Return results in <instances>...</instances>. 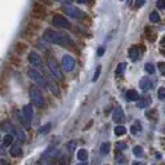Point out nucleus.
<instances>
[{"instance_id":"13","label":"nucleus","mask_w":165,"mask_h":165,"mask_svg":"<svg viewBox=\"0 0 165 165\" xmlns=\"http://www.w3.org/2000/svg\"><path fill=\"white\" fill-rule=\"evenodd\" d=\"M151 86H152V83H151V80L149 79V77H143V79H141V81H140V88L143 92L150 90Z\"/></svg>"},{"instance_id":"31","label":"nucleus","mask_w":165,"mask_h":165,"mask_svg":"<svg viewBox=\"0 0 165 165\" xmlns=\"http://www.w3.org/2000/svg\"><path fill=\"white\" fill-rule=\"evenodd\" d=\"M159 98H160L161 101L165 99V88H160V89H159Z\"/></svg>"},{"instance_id":"10","label":"nucleus","mask_w":165,"mask_h":165,"mask_svg":"<svg viewBox=\"0 0 165 165\" xmlns=\"http://www.w3.org/2000/svg\"><path fill=\"white\" fill-rule=\"evenodd\" d=\"M22 112H23V117L27 123H31V120L34 117V110L31 107V105H25L23 108H22Z\"/></svg>"},{"instance_id":"27","label":"nucleus","mask_w":165,"mask_h":165,"mask_svg":"<svg viewBox=\"0 0 165 165\" xmlns=\"http://www.w3.org/2000/svg\"><path fill=\"white\" fill-rule=\"evenodd\" d=\"M125 67H126V65H125L124 62L119 63V66H117V68H116V75L119 76V75L123 74V72H124V70H125Z\"/></svg>"},{"instance_id":"34","label":"nucleus","mask_w":165,"mask_h":165,"mask_svg":"<svg viewBox=\"0 0 165 165\" xmlns=\"http://www.w3.org/2000/svg\"><path fill=\"white\" fill-rule=\"evenodd\" d=\"M75 146H76V143H75V142H70V143H68V151L72 152V150L75 149Z\"/></svg>"},{"instance_id":"25","label":"nucleus","mask_w":165,"mask_h":165,"mask_svg":"<svg viewBox=\"0 0 165 165\" xmlns=\"http://www.w3.org/2000/svg\"><path fill=\"white\" fill-rule=\"evenodd\" d=\"M150 21L154 22V23L160 22V16H159V13H158V12H152V13L150 14Z\"/></svg>"},{"instance_id":"15","label":"nucleus","mask_w":165,"mask_h":165,"mask_svg":"<svg viewBox=\"0 0 165 165\" xmlns=\"http://www.w3.org/2000/svg\"><path fill=\"white\" fill-rule=\"evenodd\" d=\"M125 95H126V99L128 101H132V102L140 99V94H138V92L134 90V89H129Z\"/></svg>"},{"instance_id":"22","label":"nucleus","mask_w":165,"mask_h":165,"mask_svg":"<svg viewBox=\"0 0 165 165\" xmlns=\"http://www.w3.org/2000/svg\"><path fill=\"white\" fill-rule=\"evenodd\" d=\"M14 133L17 134V138H18V141H20L21 143L26 141V134H25V132H23L22 129H16Z\"/></svg>"},{"instance_id":"20","label":"nucleus","mask_w":165,"mask_h":165,"mask_svg":"<svg viewBox=\"0 0 165 165\" xmlns=\"http://www.w3.org/2000/svg\"><path fill=\"white\" fill-rule=\"evenodd\" d=\"M77 159H79L80 161H86V159H88V151L81 149L77 151Z\"/></svg>"},{"instance_id":"8","label":"nucleus","mask_w":165,"mask_h":165,"mask_svg":"<svg viewBox=\"0 0 165 165\" xmlns=\"http://www.w3.org/2000/svg\"><path fill=\"white\" fill-rule=\"evenodd\" d=\"M32 16L36 17V18H41V17L45 16V8L44 5H41L40 3H35L32 5V11H31Z\"/></svg>"},{"instance_id":"17","label":"nucleus","mask_w":165,"mask_h":165,"mask_svg":"<svg viewBox=\"0 0 165 165\" xmlns=\"http://www.w3.org/2000/svg\"><path fill=\"white\" fill-rule=\"evenodd\" d=\"M14 142V137L13 134H5L3 138V147H11Z\"/></svg>"},{"instance_id":"1","label":"nucleus","mask_w":165,"mask_h":165,"mask_svg":"<svg viewBox=\"0 0 165 165\" xmlns=\"http://www.w3.org/2000/svg\"><path fill=\"white\" fill-rule=\"evenodd\" d=\"M44 39L52 44H57V45H62V47H68L70 45V39H68L66 35H62V34H58L53 30H45L44 32Z\"/></svg>"},{"instance_id":"33","label":"nucleus","mask_w":165,"mask_h":165,"mask_svg":"<svg viewBox=\"0 0 165 165\" xmlns=\"http://www.w3.org/2000/svg\"><path fill=\"white\" fill-rule=\"evenodd\" d=\"M144 3H146V0H135V7L137 8H141Z\"/></svg>"},{"instance_id":"21","label":"nucleus","mask_w":165,"mask_h":165,"mask_svg":"<svg viewBox=\"0 0 165 165\" xmlns=\"http://www.w3.org/2000/svg\"><path fill=\"white\" fill-rule=\"evenodd\" d=\"M50 129H52V124L48 123V124H45V125H43V126L39 128V134H43V135H44V134H48Z\"/></svg>"},{"instance_id":"18","label":"nucleus","mask_w":165,"mask_h":165,"mask_svg":"<svg viewBox=\"0 0 165 165\" xmlns=\"http://www.w3.org/2000/svg\"><path fill=\"white\" fill-rule=\"evenodd\" d=\"M2 128H3L4 132H7L8 134H12V133H14V132H16V128H14V126L9 123V121H5V123H3Z\"/></svg>"},{"instance_id":"23","label":"nucleus","mask_w":165,"mask_h":165,"mask_svg":"<svg viewBox=\"0 0 165 165\" xmlns=\"http://www.w3.org/2000/svg\"><path fill=\"white\" fill-rule=\"evenodd\" d=\"M125 133H126V129H125V126H123V125H117V126L115 128V134H116L117 137L124 135Z\"/></svg>"},{"instance_id":"36","label":"nucleus","mask_w":165,"mask_h":165,"mask_svg":"<svg viewBox=\"0 0 165 165\" xmlns=\"http://www.w3.org/2000/svg\"><path fill=\"white\" fill-rule=\"evenodd\" d=\"M126 149V144L125 143H119V146H117V150L120 151V150H125Z\"/></svg>"},{"instance_id":"32","label":"nucleus","mask_w":165,"mask_h":165,"mask_svg":"<svg viewBox=\"0 0 165 165\" xmlns=\"http://www.w3.org/2000/svg\"><path fill=\"white\" fill-rule=\"evenodd\" d=\"M156 7H158L159 9H164V8H165V0H158Z\"/></svg>"},{"instance_id":"26","label":"nucleus","mask_w":165,"mask_h":165,"mask_svg":"<svg viewBox=\"0 0 165 165\" xmlns=\"http://www.w3.org/2000/svg\"><path fill=\"white\" fill-rule=\"evenodd\" d=\"M133 154H134V156H137V158H141L143 155V149L141 146H135L133 149Z\"/></svg>"},{"instance_id":"12","label":"nucleus","mask_w":165,"mask_h":165,"mask_svg":"<svg viewBox=\"0 0 165 165\" xmlns=\"http://www.w3.org/2000/svg\"><path fill=\"white\" fill-rule=\"evenodd\" d=\"M29 62L32 65V66H40L41 65V58L40 56L36 53V52H31V53L29 54Z\"/></svg>"},{"instance_id":"35","label":"nucleus","mask_w":165,"mask_h":165,"mask_svg":"<svg viewBox=\"0 0 165 165\" xmlns=\"http://www.w3.org/2000/svg\"><path fill=\"white\" fill-rule=\"evenodd\" d=\"M159 68H160V72L164 74V71H165V70H164V68H165V63H164V62H160V63H159Z\"/></svg>"},{"instance_id":"6","label":"nucleus","mask_w":165,"mask_h":165,"mask_svg":"<svg viewBox=\"0 0 165 165\" xmlns=\"http://www.w3.org/2000/svg\"><path fill=\"white\" fill-rule=\"evenodd\" d=\"M52 22H53V25L56 26V27H59V29H68L70 27V22L61 14H54Z\"/></svg>"},{"instance_id":"14","label":"nucleus","mask_w":165,"mask_h":165,"mask_svg":"<svg viewBox=\"0 0 165 165\" xmlns=\"http://www.w3.org/2000/svg\"><path fill=\"white\" fill-rule=\"evenodd\" d=\"M140 49H138V47H132L129 49V58L132 59V61H138L140 59Z\"/></svg>"},{"instance_id":"39","label":"nucleus","mask_w":165,"mask_h":165,"mask_svg":"<svg viewBox=\"0 0 165 165\" xmlns=\"http://www.w3.org/2000/svg\"><path fill=\"white\" fill-rule=\"evenodd\" d=\"M0 165H8L5 160H0Z\"/></svg>"},{"instance_id":"11","label":"nucleus","mask_w":165,"mask_h":165,"mask_svg":"<svg viewBox=\"0 0 165 165\" xmlns=\"http://www.w3.org/2000/svg\"><path fill=\"white\" fill-rule=\"evenodd\" d=\"M124 111L121 110L120 107H117V108H115L114 110V112H112V120L115 121V123H117V124H120V123H123L124 121Z\"/></svg>"},{"instance_id":"40","label":"nucleus","mask_w":165,"mask_h":165,"mask_svg":"<svg viewBox=\"0 0 165 165\" xmlns=\"http://www.w3.org/2000/svg\"><path fill=\"white\" fill-rule=\"evenodd\" d=\"M77 3H80V4H84V3H86V0H76Z\"/></svg>"},{"instance_id":"9","label":"nucleus","mask_w":165,"mask_h":165,"mask_svg":"<svg viewBox=\"0 0 165 165\" xmlns=\"http://www.w3.org/2000/svg\"><path fill=\"white\" fill-rule=\"evenodd\" d=\"M44 80H45V88H48L52 93H53L54 95H58L59 94V89H58V86H57V84L50 79L49 76H47V77H44Z\"/></svg>"},{"instance_id":"5","label":"nucleus","mask_w":165,"mask_h":165,"mask_svg":"<svg viewBox=\"0 0 165 165\" xmlns=\"http://www.w3.org/2000/svg\"><path fill=\"white\" fill-rule=\"evenodd\" d=\"M29 76L31 77V80H34L39 86H41V88H45L44 76H43L39 71H36L35 68H30V70H29Z\"/></svg>"},{"instance_id":"28","label":"nucleus","mask_w":165,"mask_h":165,"mask_svg":"<svg viewBox=\"0 0 165 165\" xmlns=\"http://www.w3.org/2000/svg\"><path fill=\"white\" fill-rule=\"evenodd\" d=\"M144 70L149 72V74H155V66H154L152 63H146Z\"/></svg>"},{"instance_id":"16","label":"nucleus","mask_w":165,"mask_h":165,"mask_svg":"<svg viewBox=\"0 0 165 165\" xmlns=\"http://www.w3.org/2000/svg\"><path fill=\"white\" fill-rule=\"evenodd\" d=\"M137 102H138V107H140V108H147V107H149V106L151 105V99H150V97L140 98Z\"/></svg>"},{"instance_id":"19","label":"nucleus","mask_w":165,"mask_h":165,"mask_svg":"<svg viewBox=\"0 0 165 165\" xmlns=\"http://www.w3.org/2000/svg\"><path fill=\"white\" fill-rule=\"evenodd\" d=\"M111 150V143L110 142H103L101 144V154L102 155H107Z\"/></svg>"},{"instance_id":"4","label":"nucleus","mask_w":165,"mask_h":165,"mask_svg":"<svg viewBox=\"0 0 165 165\" xmlns=\"http://www.w3.org/2000/svg\"><path fill=\"white\" fill-rule=\"evenodd\" d=\"M63 12L67 16H70V17H72V18H76V20H80V18H83V17H84L83 11H80L79 8H76L74 5H67V7H65L63 8Z\"/></svg>"},{"instance_id":"41","label":"nucleus","mask_w":165,"mask_h":165,"mask_svg":"<svg viewBox=\"0 0 165 165\" xmlns=\"http://www.w3.org/2000/svg\"><path fill=\"white\" fill-rule=\"evenodd\" d=\"M0 154H2V155H3V154H5V151H4L3 147H0Z\"/></svg>"},{"instance_id":"42","label":"nucleus","mask_w":165,"mask_h":165,"mask_svg":"<svg viewBox=\"0 0 165 165\" xmlns=\"http://www.w3.org/2000/svg\"><path fill=\"white\" fill-rule=\"evenodd\" d=\"M77 165H88V164H86V161H81L80 164H77Z\"/></svg>"},{"instance_id":"7","label":"nucleus","mask_w":165,"mask_h":165,"mask_svg":"<svg viewBox=\"0 0 165 165\" xmlns=\"http://www.w3.org/2000/svg\"><path fill=\"white\" fill-rule=\"evenodd\" d=\"M62 67L65 68L66 71H72L75 68V59L71 57V56H63L62 57Z\"/></svg>"},{"instance_id":"29","label":"nucleus","mask_w":165,"mask_h":165,"mask_svg":"<svg viewBox=\"0 0 165 165\" xmlns=\"http://www.w3.org/2000/svg\"><path fill=\"white\" fill-rule=\"evenodd\" d=\"M130 130H132V133H133V134H138V133H140V130H141L140 123H135V125H132Z\"/></svg>"},{"instance_id":"30","label":"nucleus","mask_w":165,"mask_h":165,"mask_svg":"<svg viewBox=\"0 0 165 165\" xmlns=\"http://www.w3.org/2000/svg\"><path fill=\"white\" fill-rule=\"evenodd\" d=\"M101 66H98L97 68H95V72H94V76H93V81H97L98 80V77H99V75H101Z\"/></svg>"},{"instance_id":"24","label":"nucleus","mask_w":165,"mask_h":165,"mask_svg":"<svg viewBox=\"0 0 165 165\" xmlns=\"http://www.w3.org/2000/svg\"><path fill=\"white\" fill-rule=\"evenodd\" d=\"M9 154H11L12 156H14V158L20 156V155H21V149H20V146H13L12 149H11V151H9Z\"/></svg>"},{"instance_id":"3","label":"nucleus","mask_w":165,"mask_h":165,"mask_svg":"<svg viewBox=\"0 0 165 165\" xmlns=\"http://www.w3.org/2000/svg\"><path fill=\"white\" fill-rule=\"evenodd\" d=\"M47 66H48V68H49L50 74L53 75L57 80H62V79H63V77H62V72H61V68H59V66H58V63L56 62L54 58L49 57V58L47 59Z\"/></svg>"},{"instance_id":"2","label":"nucleus","mask_w":165,"mask_h":165,"mask_svg":"<svg viewBox=\"0 0 165 165\" xmlns=\"http://www.w3.org/2000/svg\"><path fill=\"white\" fill-rule=\"evenodd\" d=\"M29 93H30V98H31L32 103L36 107L40 108V107L44 106V98H43V94H41V92H40V89L38 88V86H35V85L30 86Z\"/></svg>"},{"instance_id":"43","label":"nucleus","mask_w":165,"mask_h":165,"mask_svg":"<svg viewBox=\"0 0 165 165\" xmlns=\"http://www.w3.org/2000/svg\"><path fill=\"white\" fill-rule=\"evenodd\" d=\"M133 165H143V164H142V163H137V161H135V163H133Z\"/></svg>"},{"instance_id":"37","label":"nucleus","mask_w":165,"mask_h":165,"mask_svg":"<svg viewBox=\"0 0 165 165\" xmlns=\"http://www.w3.org/2000/svg\"><path fill=\"white\" fill-rule=\"evenodd\" d=\"M57 2L62 3V4H71V3H72V0H57Z\"/></svg>"},{"instance_id":"38","label":"nucleus","mask_w":165,"mask_h":165,"mask_svg":"<svg viewBox=\"0 0 165 165\" xmlns=\"http://www.w3.org/2000/svg\"><path fill=\"white\" fill-rule=\"evenodd\" d=\"M103 53H105V48H98V56H103Z\"/></svg>"}]
</instances>
